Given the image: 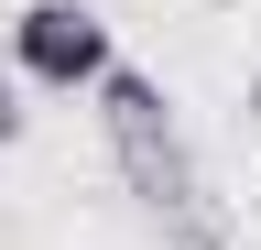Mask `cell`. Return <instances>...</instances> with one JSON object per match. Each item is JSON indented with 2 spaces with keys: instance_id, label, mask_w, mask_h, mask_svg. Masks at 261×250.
<instances>
[{
  "instance_id": "6da1fadb",
  "label": "cell",
  "mask_w": 261,
  "mask_h": 250,
  "mask_svg": "<svg viewBox=\"0 0 261 250\" xmlns=\"http://www.w3.org/2000/svg\"><path fill=\"white\" fill-rule=\"evenodd\" d=\"M0 66H22L33 87L76 98V87H98L120 54H109V22H98L87 0H22V11L0 22Z\"/></svg>"
},
{
  "instance_id": "5b68a950",
  "label": "cell",
  "mask_w": 261,
  "mask_h": 250,
  "mask_svg": "<svg viewBox=\"0 0 261 250\" xmlns=\"http://www.w3.org/2000/svg\"><path fill=\"white\" fill-rule=\"evenodd\" d=\"M196 11H240V0H196Z\"/></svg>"
},
{
  "instance_id": "277c9868",
  "label": "cell",
  "mask_w": 261,
  "mask_h": 250,
  "mask_svg": "<svg viewBox=\"0 0 261 250\" xmlns=\"http://www.w3.org/2000/svg\"><path fill=\"white\" fill-rule=\"evenodd\" d=\"M22 131H33V109H22V87H11V66H0V152H11Z\"/></svg>"
},
{
  "instance_id": "7a4b0ae2",
  "label": "cell",
  "mask_w": 261,
  "mask_h": 250,
  "mask_svg": "<svg viewBox=\"0 0 261 250\" xmlns=\"http://www.w3.org/2000/svg\"><path fill=\"white\" fill-rule=\"evenodd\" d=\"M120 185L142 196V217H152L174 250H228V207H218L207 163L185 152V131H174V142H152V152H120Z\"/></svg>"
},
{
  "instance_id": "8992f818",
  "label": "cell",
  "mask_w": 261,
  "mask_h": 250,
  "mask_svg": "<svg viewBox=\"0 0 261 250\" xmlns=\"http://www.w3.org/2000/svg\"><path fill=\"white\" fill-rule=\"evenodd\" d=\"M250 120H261V87H250Z\"/></svg>"
},
{
  "instance_id": "3957f363",
  "label": "cell",
  "mask_w": 261,
  "mask_h": 250,
  "mask_svg": "<svg viewBox=\"0 0 261 250\" xmlns=\"http://www.w3.org/2000/svg\"><path fill=\"white\" fill-rule=\"evenodd\" d=\"M87 98H98V131H109V163H120V152H152V142H174V131H185L174 98H163V76H142V66H109Z\"/></svg>"
}]
</instances>
